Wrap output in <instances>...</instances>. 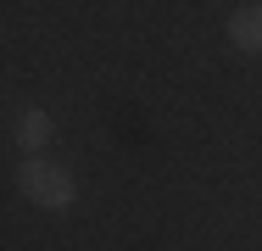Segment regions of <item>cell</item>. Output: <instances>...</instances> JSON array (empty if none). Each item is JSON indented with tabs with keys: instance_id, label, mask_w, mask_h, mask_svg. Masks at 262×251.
Returning <instances> with one entry per match:
<instances>
[{
	"instance_id": "7a4b0ae2",
	"label": "cell",
	"mask_w": 262,
	"mask_h": 251,
	"mask_svg": "<svg viewBox=\"0 0 262 251\" xmlns=\"http://www.w3.org/2000/svg\"><path fill=\"white\" fill-rule=\"evenodd\" d=\"M229 39L240 50H262V6H240L229 17Z\"/></svg>"
},
{
	"instance_id": "3957f363",
	"label": "cell",
	"mask_w": 262,
	"mask_h": 251,
	"mask_svg": "<svg viewBox=\"0 0 262 251\" xmlns=\"http://www.w3.org/2000/svg\"><path fill=\"white\" fill-rule=\"evenodd\" d=\"M45 140H51V117H45V112H23V117H17V145L39 151Z\"/></svg>"
},
{
	"instance_id": "6da1fadb",
	"label": "cell",
	"mask_w": 262,
	"mask_h": 251,
	"mask_svg": "<svg viewBox=\"0 0 262 251\" xmlns=\"http://www.w3.org/2000/svg\"><path fill=\"white\" fill-rule=\"evenodd\" d=\"M17 184H23V196L34 201V206H51V212L73 206V196H78V179L61 162H45V156H28L23 173H17Z\"/></svg>"
}]
</instances>
